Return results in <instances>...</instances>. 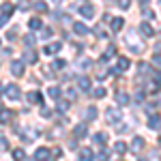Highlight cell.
I'll use <instances>...</instances> for the list:
<instances>
[{"label":"cell","mask_w":161,"mask_h":161,"mask_svg":"<svg viewBox=\"0 0 161 161\" xmlns=\"http://www.w3.org/2000/svg\"><path fill=\"white\" fill-rule=\"evenodd\" d=\"M4 95H7V99L17 101L19 99V86H17V84H9V86L4 88Z\"/></svg>","instance_id":"1"},{"label":"cell","mask_w":161,"mask_h":161,"mask_svg":"<svg viewBox=\"0 0 161 161\" xmlns=\"http://www.w3.org/2000/svg\"><path fill=\"white\" fill-rule=\"evenodd\" d=\"M159 125H161V116L159 114H150L148 116V127L150 129H159Z\"/></svg>","instance_id":"8"},{"label":"cell","mask_w":161,"mask_h":161,"mask_svg":"<svg viewBox=\"0 0 161 161\" xmlns=\"http://www.w3.org/2000/svg\"><path fill=\"white\" fill-rule=\"evenodd\" d=\"M97 118V108H88L86 110V120H95Z\"/></svg>","instance_id":"27"},{"label":"cell","mask_w":161,"mask_h":161,"mask_svg":"<svg viewBox=\"0 0 161 161\" xmlns=\"http://www.w3.org/2000/svg\"><path fill=\"white\" fill-rule=\"evenodd\" d=\"M86 136H88L86 125H77V127H75V137H80V140H82V137H86Z\"/></svg>","instance_id":"13"},{"label":"cell","mask_w":161,"mask_h":161,"mask_svg":"<svg viewBox=\"0 0 161 161\" xmlns=\"http://www.w3.org/2000/svg\"><path fill=\"white\" fill-rule=\"evenodd\" d=\"M7 19H9V17H7V15H0V28H2V26L7 24Z\"/></svg>","instance_id":"39"},{"label":"cell","mask_w":161,"mask_h":161,"mask_svg":"<svg viewBox=\"0 0 161 161\" xmlns=\"http://www.w3.org/2000/svg\"><path fill=\"white\" fill-rule=\"evenodd\" d=\"M97 159H99V161H108V159H110V153H108V148H101L99 155H97Z\"/></svg>","instance_id":"28"},{"label":"cell","mask_w":161,"mask_h":161,"mask_svg":"<svg viewBox=\"0 0 161 161\" xmlns=\"http://www.w3.org/2000/svg\"><path fill=\"white\" fill-rule=\"evenodd\" d=\"M114 150H116L118 155H125V153H127V144H125V142H116V144H114Z\"/></svg>","instance_id":"22"},{"label":"cell","mask_w":161,"mask_h":161,"mask_svg":"<svg viewBox=\"0 0 161 161\" xmlns=\"http://www.w3.org/2000/svg\"><path fill=\"white\" fill-rule=\"evenodd\" d=\"M47 95H50L52 99H58V97H60V88H58V86H52V88H47Z\"/></svg>","instance_id":"25"},{"label":"cell","mask_w":161,"mask_h":161,"mask_svg":"<svg viewBox=\"0 0 161 161\" xmlns=\"http://www.w3.org/2000/svg\"><path fill=\"white\" fill-rule=\"evenodd\" d=\"M64 67H67V62L62 60V58H56V60L52 62V69H54V71H60V69H64Z\"/></svg>","instance_id":"18"},{"label":"cell","mask_w":161,"mask_h":161,"mask_svg":"<svg viewBox=\"0 0 161 161\" xmlns=\"http://www.w3.org/2000/svg\"><path fill=\"white\" fill-rule=\"evenodd\" d=\"M80 13H82L84 17H92V15H95V9H92L90 4H84V7L80 9Z\"/></svg>","instance_id":"17"},{"label":"cell","mask_w":161,"mask_h":161,"mask_svg":"<svg viewBox=\"0 0 161 161\" xmlns=\"http://www.w3.org/2000/svg\"><path fill=\"white\" fill-rule=\"evenodd\" d=\"M24 157H26V153L22 148H15V150H13V159H15V161H22Z\"/></svg>","instance_id":"26"},{"label":"cell","mask_w":161,"mask_h":161,"mask_svg":"<svg viewBox=\"0 0 161 161\" xmlns=\"http://www.w3.org/2000/svg\"><path fill=\"white\" fill-rule=\"evenodd\" d=\"M75 95H77L75 88H69V90H67V97H69V99H75Z\"/></svg>","instance_id":"34"},{"label":"cell","mask_w":161,"mask_h":161,"mask_svg":"<svg viewBox=\"0 0 161 161\" xmlns=\"http://www.w3.org/2000/svg\"><path fill=\"white\" fill-rule=\"evenodd\" d=\"M116 101H118V103H120V105H127V103H129V95H125V92H118V95H116Z\"/></svg>","instance_id":"23"},{"label":"cell","mask_w":161,"mask_h":161,"mask_svg":"<svg viewBox=\"0 0 161 161\" xmlns=\"http://www.w3.org/2000/svg\"><path fill=\"white\" fill-rule=\"evenodd\" d=\"M11 73L15 77H22L24 75V60H13L11 62Z\"/></svg>","instance_id":"2"},{"label":"cell","mask_w":161,"mask_h":161,"mask_svg":"<svg viewBox=\"0 0 161 161\" xmlns=\"http://www.w3.org/2000/svg\"><path fill=\"white\" fill-rule=\"evenodd\" d=\"M92 142L99 144V146H103V144L108 142V133H97V136H92Z\"/></svg>","instance_id":"15"},{"label":"cell","mask_w":161,"mask_h":161,"mask_svg":"<svg viewBox=\"0 0 161 161\" xmlns=\"http://www.w3.org/2000/svg\"><path fill=\"white\" fill-rule=\"evenodd\" d=\"M140 32H142L144 37H153V35H155V30H153V26H150V24H146V22H144V24L140 26Z\"/></svg>","instance_id":"11"},{"label":"cell","mask_w":161,"mask_h":161,"mask_svg":"<svg viewBox=\"0 0 161 161\" xmlns=\"http://www.w3.org/2000/svg\"><path fill=\"white\" fill-rule=\"evenodd\" d=\"M77 88L84 90V92L90 90V80H88V77H80V80H77Z\"/></svg>","instance_id":"12"},{"label":"cell","mask_w":161,"mask_h":161,"mask_svg":"<svg viewBox=\"0 0 161 161\" xmlns=\"http://www.w3.org/2000/svg\"><path fill=\"white\" fill-rule=\"evenodd\" d=\"M54 2H56V4H60V2H64V0H54Z\"/></svg>","instance_id":"41"},{"label":"cell","mask_w":161,"mask_h":161,"mask_svg":"<svg viewBox=\"0 0 161 161\" xmlns=\"http://www.w3.org/2000/svg\"><path fill=\"white\" fill-rule=\"evenodd\" d=\"M123 17H114V19H112V30H114V32H116V30H120V28H123Z\"/></svg>","instance_id":"20"},{"label":"cell","mask_w":161,"mask_h":161,"mask_svg":"<svg viewBox=\"0 0 161 161\" xmlns=\"http://www.w3.org/2000/svg\"><path fill=\"white\" fill-rule=\"evenodd\" d=\"M35 159L37 161H50V148H37L35 150Z\"/></svg>","instance_id":"4"},{"label":"cell","mask_w":161,"mask_h":161,"mask_svg":"<svg viewBox=\"0 0 161 161\" xmlns=\"http://www.w3.org/2000/svg\"><path fill=\"white\" fill-rule=\"evenodd\" d=\"M35 9H37V11H47L45 2H37V4H35Z\"/></svg>","instance_id":"33"},{"label":"cell","mask_w":161,"mask_h":161,"mask_svg":"<svg viewBox=\"0 0 161 161\" xmlns=\"http://www.w3.org/2000/svg\"><path fill=\"white\" fill-rule=\"evenodd\" d=\"M144 144H146L144 137H133V142H131V150H133V153H140V150L144 148Z\"/></svg>","instance_id":"7"},{"label":"cell","mask_w":161,"mask_h":161,"mask_svg":"<svg viewBox=\"0 0 161 161\" xmlns=\"http://www.w3.org/2000/svg\"><path fill=\"white\" fill-rule=\"evenodd\" d=\"M67 108H69V103H67V101H58V110H60V112H64Z\"/></svg>","instance_id":"35"},{"label":"cell","mask_w":161,"mask_h":161,"mask_svg":"<svg viewBox=\"0 0 161 161\" xmlns=\"http://www.w3.org/2000/svg\"><path fill=\"white\" fill-rule=\"evenodd\" d=\"M52 35H54V32H52L50 28H47V30H43V32H41V37H43V39H52Z\"/></svg>","instance_id":"36"},{"label":"cell","mask_w":161,"mask_h":161,"mask_svg":"<svg viewBox=\"0 0 161 161\" xmlns=\"http://www.w3.org/2000/svg\"><path fill=\"white\" fill-rule=\"evenodd\" d=\"M26 45H28V47H32V45H35V37H32V35H30V37H26Z\"/></svg>","instance_id":"37"},{"label":"cell","mask_w":161,"mask_h":161,"mask_svg":"<svg viewBox=\"0 0 161 161\" xmlns=\"http://www.w3.org/2000/svg\"><path fill=\"white\" fill-rule=\"evenodd\" d=\"M60 50H62V43H50V45H47L43 52H45L47 56H54V54H58Z\"/></svg>","instance_id":"6"},{"label":"cell","mask_w":161,"mask_h":161,"mask_svg":"<svg viewBox=\"0 0 161 161\" xmlns=\"http://www.w3.org/2000/svg\"><path fill=\"white\" fill-rule=\"evenodd\" d=\"M144 17H148V19H153V11H148V9H144Z\"/></svg>","instance_id":"40"},{"label":"cell","mask_w":161,"mask_h":161,"mask_svg":"<svg viewBox=\"0 0 161 161\" xmlns=\"http://www.w3.org/2000/svg\"><path fill=\"white\" fill-rule=\"evenodd\" d=\"M129 4H131V0H118V7L120 9H129Z\"/></svg>","instance_id":"31"},{"label":"cell","mask_w":161,"mask_h":161,"mask_svg":"<svg viewBox=\"0 0 161 161\" xmlns=\"http://www.w3.org/2000/svg\"><path fill=\"white\" fill-rule=\"evenodd\" d=\"M41 116H43V118H52V110L43 108V110H41Z\"/></svg>","instance_id":"32"},{"label":"cell","mask_w":161,"mask_h":161,"mask_svg":"<svg viewBox=\"0 0 161 161\" xmlns=\"http://www.w3.org/2000/svg\"><path fill=\"white\" fill-rule=\"evenodd\" d=\"M28 26H30V30H39L41 28V19L39 17H32V19H28Z\"/></svg>","instance_id":"21"},{"label":"cell","mask_w":161,"mask_h":161,"mask_svg":"<svg viewBox=\"0 0 161 161\" xmlns=\"http://www.w3.org/2000/svg\"><path fill=\"white\" fill-rule=\"evenodd\" d=\"M0 92H2V84H0Z\"/></svg>","instance_id":"42"},{"label":"cell","mask_w":161,"mask_h":161,"mask_svg":"<svg viewBox=\"0 0 161 161\" xmlns=\"http://www.w3.org/2000/svg\"><path fill=\"white\" fill-rule=\"evenodd\" d=\"M77 161H95V153H92V148H80Z\"/></svg>","instance_id":"3"},{"label":"cell","mask_w":161,"mask_h":161,"mask_svg":"<svg viewBox=\"0 0 161 161\" xmlns=\"http://www.w3.org/2000/svg\"><path fill=\"white\" fill-rule=\"evenodd\" d=\"M26 60H28V64H35L37 62V54L32 50H26Z\"/></svg>","instance_id":"24"},{"label":"cell","mask_w":161,"mask_h":161,"mask_svg":"<svg viewBox=\"0 0 161 161\" xmlns=\"http://www.w3.org/2000/svg\"><path fill=\"white\" fill-rule=\"evenodd\" d=\"M13 116H15V112H11V110H0V123H2V125H9L13 120Z\"/></svg>","instance_id":"5"},{"label":"cell","mask_w":161,"mask_h":161,"mask_svg":"<svg viewBox=\"0 0 161 161\" xmlns=\"http://www.w3.org/2000/svg\"><path fill=\"white\" fill-rule=\"evenodd\" d=\"M129 64H131V62H129V58H118V71H127V69H129Z\"/></svg>","instance_id":"19"},{"label":"cell","mask_w":161,"mask_h":161,"mask_svg":"<svg viewBox=\"0 0 161 161\" xmlns=\"http://www.w3.org/2000/svg\"><path fill=\"white\" fill-rule=\"evenodd\" d=\"M73 32L75 35H80V37H84V35H88V26H84V24H73Z\"/></svg>","instance_id":"10"},{"label":"cell","mask_w":161,"mask_h":161,"mask_svg":"<svg viewBox=\"0 0 161 161\" xmlns=\"http://www.w3.org/2000/svg\"><path fill=\"white\" fill-rule=\"evenodd\" d=\"M140 161H148V159H140Z\"/></svg>","instance_id":"43"},{"label":"cell","mask_w":161,"mask_h":161,"mask_svg":"<svg viewBox=\"0 0 161 161\" xmlns=\"http://www.w3.org/2000/svg\"><path fill=\"white\" fill-rule=\"evenodd\" d=\"M92 95H95V97H97V99H103V97H105V88H95V92H92Z\"/></svg>","instance_id":"29"},{"label":"cell","mask_w":161,"mask_h":161,"mask_svg":"<svg viewBox=\"0 0 161 161\" xmlns=\"http://www.w3.org/2000/svg\"><path fill=\"white\" fill-rule=\"evenodd\" d=\"M9 148V142H7V137H0V150H7Z\"/></svg>","instance_id":"30"},{"label":"cell","mask_w":161,"mask_h":161,"mask_svg":"<svg viewBox=\"0 0 161 161\" xmlns=\"http://www.w3.org/2000/svg\"><path fill=\"white\" fill-rule=\"evenodd\" d=\"M13 11H15V7H13L11 2H4V4H2V15L11 17V15H13Z\"/></svg>","instance_id":"16"},{"label":"cell","mask_w":161,"mask_h":161,"mask_svg":"<svg viewBox=\"0 0 161 161\" xmlns=\"http://www.w3.org/2000/svg\"><path fill=\"white\" fill-rule=\"evenodd\" d=\"M118 120H120V112L110 108V110H108V123H118Z\"/></svg>","instance_id":"9"},{"label":"cell","mask_w":161,"mask_h":161,"mask_svg":"<svg viewBox=\"0 0 161 161\" xmlns=\"http://www.w3.org/2000/svg\"><path fill=\"white\" fill-rule=\"evenodd\" d=\"M26 99H28V103H41V101H43V97H41V92H37V90H35V92H30Z\"/></svg>","instance_id":"14"},{"label":"cell","mask_w":161,"mask_h":161,"mask_svg":"<svg viewBox=\"0 0 161 161\" xmlns=\"http://www.w3.org/2000/svg\"><path fill=\"white\" fill-rule=\"evenodd\" d=\"M80 67H82V69H90V60H82V62H80Z\"/></svg>","instance_id":"38"}]
</instances>
